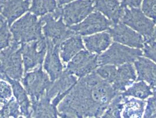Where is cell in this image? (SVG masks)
Returning <instances> with one entry per match:
<instances>
[{
	"label": "cell",
	"instance_id": "f546056e",
	"mask_svg": "<svg viewBox=\"0 0 156 118\" xmlns=\"http://www.w3.org/2000/svg\"><path fill=\"white\" fill-rule=\"evenodd\" d=\"M143 51L144 57L156 64V41L150 39L145 41Z\"/></svg>",
	"mask_w": 156,
	"mask_h": 118
},
{
	"label": "cell",
	"instance_id": "3957f363",
	"mask_svg": "<svg viewBox=\"0 0 156 118\" xmlns=\"http://www.w3.org/2000/svg\"><path fill=\"white\" fill-rule=\"evenodd\" d=\"M44 25L42 29L44 37L54 44L60 46V44L70 37L76 35L63 22L60 6L55 11L49 13L39 19Z\"/></svg>",
	"mask_w": 156,
	"mask_h": 118
},
{
	"label": "cell",
	"instance_id": "5bb4252c",
	"mask_svg": "<svg viewBox=\"0 0 156 118\" xmlns=\"http://www.w3.org/2000/svg\"><path fill=\"white\" fill-rule=\"evenodd\" d=\"M45 39L47 51L44 68L49 75L51 81L54 82L61 76L63 72V66L59 57V46L55 45L50 40Z\"/></svg>",
	"mask_w": 156,
	"mask_h": 118
},
{
	"label": "cell",
	"instance_id": "8992f818",
	"mask_svg": "<svg viewBox=\"0 0 156 118\" xmlns=\"http://www.w3.org/2000/svg\"><path fill=\"white\" fill-rule=\"evenodd\" d=\"M121 22L142 35L145 41L151 39L156 21L148 18L137 8H126Z\"/></svg>",
	"mask_w": 156,
	"mask_h": 118
},
{
	"label": "cell",
	"instance_id": "ac0fdd59",
	"mask_svg": "<svg viewBox=\"0 0 156 118\" xmlns=\"http://www.w3.org/2000/svg\"><path fill=\"white\" fill-rule=\"evenodd\" d=\"M83 42L87 50L92 53L101 55L112 44V39L108 32L102 31L84 36Z\"/></svg>",
	"mask_w": 156,
	"mask_h": 118
},
{
	"label": "cell",
	"instance_id": "8fae6325",
	"mask_svg": "<svg viewBox=\"0 0 156 118\" xmlns=\"http://www.w3.org/2000/svg\"><path fill=\"white\" fill-rule=\"evenodd\" d=\"M113 24L98 11L92 12L80 24L69 26L76 35L83 36L92 35L108 30Z\"/></svg>",
	"mask_w": 156,
	"mask_h": 118
},
{
	"label": "cell",
	"instance_id": "f35d334b",
	"mask_svg": "<svg viewBox=\"0 0 156 118\" xmlns=\"http://www.w3.org/2000/svg\"><path fill=\"white\" fill-rule=\"evenodd\" d=\"M1 24H2V23H1V22H0V26H1Z\"/></svg>",
	"mask_w": 156,
	"mask_h": 118
},
{
	"label": "cell",
	"instance_id": "2e32d148",
	"mask_svg": "<svg viewBox=\"0 0 156 118\" xmlns=\"http://www.w3.org/2000/svg\"><path fill=\"white\" fill-rule=\"evenodd\" d=\"M137 75L135 66L131 63L117 66L115 76L111 84L119 93L124 92L136 80Z\"/></svg>",
	"mask_w": 156,
	"mask_h": 118
},
{
	"label": "cell",
	"instance_id": "8d00e7d4",
	"mask_svg": "<svg viewBox=\"0 0 156 118\" xmlns=\"http://www.w3.org/2000/svg\"><path fill=\"white\" fill-rule=\"evenodd\" d=\"M151 39H152V40H155V41H156V21L155 27H154V33H153V36H152Z\"/></svg>",
	"mask_w": 156,
	"mask_h": 118
},
{
	"label": "cell",
	"instance_id": "836d02e7",
	"mask_svg": "<svg viewBox=\"0 0 156 118\" xmlns=\"http://www.w3.org/2000/svg\"><path fill=\"white\" fill-rule=\"evenodd\" d=\"M126 8H139L143 0H119Z\"/></svg>",
	"mask_w": 156,
	"mask_h": 118
},
{
	"label": "cell",
	"instance_id": "1f68e13d",
	"mask_svg": "<svg viewBox=\"0 0 156 118\" xmlns=\"http://www.w3.org/2000/svg\"><path fill=\"white\" fill-rule=\"evenodd\" d=\"M144 118H156V95H152L146 101Z\"/></svg>",
	"mask_w": 156,
	"mask_h": 118
},
{
	"label": "cell",
	"instance_id": "ffe728a7",
	"mask_svg": "<svg viewBox=\"0 0 156 118\" xmlns=\"http://www.w3.org/2000/svg\"><path fill=\"white\" fill-rule=\"evenodd\" d=\"M31 0H8L3 5L2 15L10 27L12 23L29 10Z\"/></svg>",
	"mask_w": 156,
	"mask_h": 118
},
{
	"label": "cell",
	"instance_id": "f1b7e54d",
	"mask_svg": "<svg viewBox=\"0 0 156 118\" xmlns=\"http://www.w3.org/2000/svg\"><path fill=\"white\" fill-rule=\"evenodd\" d=\"M9 25L5 20L0 26V51L8 47L12 42V35Z\"/></svg>",
	"mask_w": 156,
	"mask_h": 118
},
{
	"label": "cell",
	"instance_id": "d6986e66",
	"mask_svg": "<svg viewBox=\"0 0 156 118\" xmlns=\"http://www.w3.org/2000/svg\"><path fill=\"white\" fill-rule=\"evenodd\" d=\"M1 80L6 81L11 84L13 95L20 107L22 116L26 118H31V103L27 97L26 91L23 88L19 81L8 76L2 77Z\"/></svg>",
	"mask_w": 156,
	"mask_h": 118
},
{
	"label": "cell",
	"instance_id": "60d3db41",
	"mask_svg": "<svg viewBox=\"0 0 156 118\" xmlns=\"http://www.w3.org/2000/svg\"><path fill=\"white\" fill-rule=\"evenodd\" d=\"M1 105H0V108H1Z\"/></svg>",
	"mask_w": 156,
	"mask_h": 118
},
{
	"label": "cell",
	"instance_id": "52a82bcc",
	"mask_svg": "<svg viewBox=\"0 0 156 118\" xmlns=\"http://www.w3.org/2000/svg\"><path fill=\"white\" fill-rule=\"evenodd\" d=\"M51 82L48 75L42 70V65L31 72L26 73L22 79V83L31 101L39 100L45 94Z\"/></svg>",
	"mask_w": 156,
	"mask_h": 118
},
{
	"label": "cell",
	"instance_id": "6da1fadb",
	"mask_svg": "<svg viewBox=\"0 0 156 118\" xmlns=\"http://www.w3.org/2000/svg\"><path fill=\"white\" fill-rule=\"evenodd\" d=\"M117 93L95 71L80 78L59 104L61 118H100Z\"/></svg>",
	"mask_w": 156,
	"mask_h": 118
},
{
	"label": "cell",
	"instance_id": "7c38bea8",
	"mask_svg": "<svg viewBox=\"0 0 156 118\" xmlns=\"http://www.w3.org/2000/svg\"><path fill=\"white\" fill-rule=\"evenodd\" d=\"M108 32L114 42L134 48H144V37L121 22L113 24Z\"/></svg>",
	"mask_w": 156,
	"mask_h": 118
},
{
	"label": "cell",
	"instance_id": "ba28073f",
	"mask_svg": "<svg viewBox=\"0 0 156 118\" xmlns=\"http://www.w3.org/2000/svg\"><path fill=\"white\" fill-rule=\"evenodd\" d=\"M94 0H76L60 6L63 22L67 26L80 24L95 9Z\"/></svg>",
	"mask_w": 156,
	"mask_h": 118
},
{
	"label": "cell",
	"instance_id": "ab89813d",
	"mask_svg": "<svg viewBox=\"0 0 156 118\" xmlns=\"http://www.w3.org/2000/svg\"><path fill=\"white\" fill-rule=\"evenodd\" d=\"M0 58H1V54H0Z\"/></svg>",
	"mask_w": 156,
	"mask_h": 118
},
{
	"label": "cell",
	"instance_id": "74e56055",
	"mask_svg": "<svg viewBox=\"0 0 156 118\" xmlns=\"http://www.w3.org/2000/svg\"><path fill=\"white\" fill-rule=\"evenodd\" d=\"M7 0H0V6H3L6 2Z\"/></svg>",
	"mask_w": 156,
	"mask_h": 118
},
{
	"label": "cell",
	"instance_id": "5b68a950",
	"mask_svg": "<svg viewBox=\"0 0 156 118\" xmlns=\"http://www.w3.org/2000/svg\"><path fill=\"white\" fill-rule=\"evenodd\" d=\"M142 55V51L140 49L129 47L115 42L98 56V63L99 66H119L127 63L132 64Z\"/></svg>",
	"mask_w": 156,
	"mask_h": 118
},
{
	"label": "cell",
	"instance_id": "9a60e30c",
	"mask_svg": "<svg viewBox=\"0 0 156 118\" xmlns=\"http://www.w3.org/2000/svg\"><path fill=\"white\" fill-rule=\"evenodd\" d=\"M137 78L136 82L144 81L151 89L154 95H156V64L146 57L142 56L134 62Z\"/></svg>",
	"mask_w": 156,
	"mask_h": 118
},
{
	"label": "cell",
	"instance_id": "277c9868",
	"mask_svg": "<svg viewBox=\"0 0 156 118\" xmlns=\"http://www.w3.org/2000/svg\"><path fill=\"white\" fill-rule=\"evenodd\" d=\"M0 54V79L8 76L20 81L23 73L20 45L11 42V45L2 50Z\"/></svg>",
	"mask_w": 156,
	"mask_h": 118
},
{
	"label": "cell",
	"instance_id": "9c48e42d",
	"mask_svg": "<svg viewBox=\"0 0 156 118\" xmlns=\"http://www.w3.org/2000/svg\"><path fill=\"white\" fill-rule=\"evenodd\" d=\"M20 50L26 73L38 65H42L47 51V44L45 37L33 42L22 44Z\"/></svg>",
	"mask_w": 156,
	"mask_h": 118
},
{
	"label": "cell",
	"instance_id": "484cf974",
	"mask_svg": "<svg viewBox=\"0 0 156 118\" xmlns=\"http://www.w3.org/2000/svg\"><path fill=\"white\" fill-rule=\"evenodd\" d=\"M123 95L121 93L116 95L109 103L102 118H120L123 108Z\"/></svg>",
	"mask_w": 156,
	"mask_h": 118
},
{
	"label": "cell",
	"instance_id": "7402d4cb",
	"mask_svg": "<svg viewBox=\"0 0 156 118\" xmlns=\"http://www.w3.org/2000/svg\"><path fill=\"white\" fill-rule=\"evenodd\" d=\"M31 118H57L59 116L56 106L45 95L39 100L31 101Z\"/></svg>",
	"mask_w": 156,
	"mask_h": 118
},
{
	"label": "cell",
	"instance_id": "7a4b0ae2",
	"mask_svg": "<svg viewBox=\"0 0 156 118\" xmlns=\"http://www.w3.org/2000/svg\"><path fill=\"white\" fill-rule=\"evenodd\" d=\"M42 26L36 15L30 12L27 13L11 26L12 42L21 45L41 39L44 37Z\"/></svg>",
	"mask_w": 156,
	"mask_h": 118
},
{
	"label": "cell",
	"instance_id": "4316f807",
	"mask_svg": "<svg viewBox=\"0 0 156 118\" xmlns=\"http://www.w3.org/2000/svg\"><path fill=\"white\" fill-rule=\"evenodd\" d=\"M20 107L14 98H11L0 109V118H18L22 116Z\"/></svg>",
	"mask_w": 156,
	"mask_h": 118
},
{
	"label": "cell",
	"instance_id": "83f0119b",
	"mask_svg": "<svg viewBox=\"0 0 156 118\" xmlns=\"http://www.w3.org/2000/svg\"><path fill=\"white\" fill-rule=\"evenodd\" d=\"M117 68V66L115 65H101L98 66V68L95 70V72L103 80L111 84L114 80Z\"/></svg>",
	"mask_w": 156,
	"mask_h": 118
},
{
	"label": "cell",
	"instance_id": "d590c367",
	"mask_svg": "<svg viewBox=\"0 0 156 118\" xmlns=\"http://www.w3.org/2000/svg\"><path fill=\"white\" fill-rule=\"evenodd\" d=\"M2 8H3V6H0V22L2 24L5 20V18H4L2 15Z\"/></svg>",
	"mask_w": 156,
	"mask_h": 118
},
{
	"label": "cell",
	"instance_id": "d6a6232c",
	"mask_svg": "<svg viewBox=\"0 0 156 118\" xmlns=\"http://www.w3.org/2000/svg\"><path fill=\"white\" fill-rule=\"evenodd\" d=\"M11 86L4 81H0V103L5 104L12 97Z\"/></svg>",
	"mask_w": 156,
	"mask_h": 118
},
{
	"label": "cell",
	"instance_id": "4dcf8cb0",
	"mask_svg": "<svg viewBox=\"0 0 156 118\" xmlns=\"http://www.w3.org/2000/svg\"><path fill=\"white\" fill-rule=\"evenodd\" d=\"M142 11L148 18L156 21V0H144Z\"/></svg>",
	"mask_w": 156,
	"mask_h": 118
},
{
	"label": "cell",
	"instance_id": "cb8c5ba5",
	"mask_svg": "<svg viewBox=\"0 0 156 118\" xmlns=\"http://www.w3.org/2000/svg\"><path fill=\"white\" fill-rule=\"evenodd\" d=\"M121 94L124 96L133 97L144 100L154 95L150 86L144 81H138L133 83Z\"/></svg>",
	"mask_w": 156,
	"mask_h": 118
},
{
	"label": "cell",
	"instance_id": "4fadbf2b",
	"mask_svg": "<svg viewBox=\"0 0 156 118\" xmlns=\"http://www.w3.org/2000/svg\"><path fill=\"white\" fill-rule=\"evenodd\" d=\"M77 81L76 77L65 70L58 79L52 82L45 95L51 100L53 99L52 104L57 106Z\"/></svg>",
	"mask_w": 156,
	"mask_h": 118
},
{
	"label": "cell",
	"instance_id": "603a6c76",
	"mask_svg": "<svg viewBox=\"0 0 156 118\" xmlns=\"http://www.w3.org/2000/svg\"><path fill=\"white\" fill-rule=\"evenodd\" d=\"M123 108L121 117L124 118H142L146 102L133 97L123 95Z\"/></svg>",
	"mask_w": 156,
	"mask_h": 118
},
{
	"label": "cell",
	"instance_id": "d4e9b609",
	"mask_svg": "<svg viewBox=\"0 0 156 118\" xmlns=\"http://www.w3.org/2000/svg\"><path fill=\"white\" fill-rule=\"evenodd\" d=\"M56 0H32L29 11L37 17L55 12L58 8Z\"/></svg>",
	"mask_w": 156,
	"mask_h": 118
},
{
	"label": "cell",
	"instance_id": "e575fe53",
	"mask_svg": "<svg viewBox=\"0 0 156 118\" xmlns=\"http://www.w3.org/2000/svg\"><path fill=\"white\" fill-rule=\"evenodd\" d=\"M74 1H76V0H56L58 6H63Z\"/></svg>",
	"mask_w": 156,
	"mask_h": 118
},
{
	"label": "cell",
	"instance_id": "30bf717a",
	"mask_svg": "<svg viewBox=\"0 0 156 118\" xmlns=\"http://www.w3.org/2000/svg\"><path fill=\"white\" fill-rule=\"evenodd\" d=\"M99 66L98 55L83 50L69 62L66 71L80 79L95 71Z\"/></svg>",
	"mask_w": 156,
	"mask_h": 118
},
{
	"label": "cell",
	"instance_id": "e0dca14e",
	"mask_svg": "<svg viewBox=\"0 0 156 118\" xmlns=\"http://www.w3.org/2000/svg\"><path fill=\"white\" fill-rule=\"evenodd\" d=\"M95 9L101 12L113 24L121 22L126 7L119 0H94Z\"/></svg>",
	"mask_w": 156,
	"mask_h": 118
},
{
	"label": "cell",
	"instance_id": "44dd1931",
	"mask_svg": "<svg viewBox=\"0 0 156 118\" xmlns=\"http://www.w3.org/2000/svg\"><path fill=\"white\" fill-rule=\"evenodd\" d=\"M84 49V42L81 35H74L60 44V57L64 62H69L76 54Z\"/></svg>",
	"mask_w": 156,
	"mask_h": 118
}]
</instances>
